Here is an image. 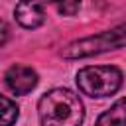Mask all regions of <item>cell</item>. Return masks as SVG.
<instances>
[{
	"label": "cell",
	"mask_w": 126,
	"mask_h": 126,
	"mask_svg": "<svg viewBox=\"0 0 126 126\" xmlns=\"http://www.w3.org/2000/svg\"><path fill=\"white\" fill-rule=\"evenodd\" d=\"M41 126H81L85 108L81 98L69 89H51L37 102Z\"/></svg>",
	"instance_id": "obj_1"
},
{
	"label": "cell",
	"mask_w": 126,
	"mask_h": 126,
	"mask_svg": "<svg viewBox=\"0 0 126 126\" xmlns=\"http://www.w3.org/2000/svg\"><path fill=\"white\" fill-rule=\"evenodd\" d=\"M122 85V73L110 65H96V67H83L77 73V87L83 94L89 96H110Z\"/></svg>",
	"instance_id": "obj_2"
},
{
	"label": "cell",
	"mask_w": 126,
	"mask_h": 126,
	"mask_svg": "<svg viewBox=\"0 0 126 126\" xmlns=\"http://www.w3.org/2000/svg\"><path fill=\"white\" fill-rule=\"evenodd\" d=\"M122 45H126V22L108 30V32H102L98 35H91V37H83L79 41H73L61 53L67 59H79V57L104 53L108 49H118Z\"/></svg>",
	"instance_id": "obj_3"
},
{
	"label": "cell",
	"mask_w": 126,
	"mask_h": 126,
	"mask_svg": "<svg viewBox=\"0 0 126 126\" xmlns=\"http://www.w3.org/2000/svg\"><path fill=\"white\" fill-rule=\"evenodd\" d=\"M6 87L16 94H28L37 85V73L26 65H12L4 75Z\"/></svg>",
	"instance_id": "obj_4"
},
{
	"label": "cell",
	"mask_w": 126,
	"mask_h": 126,
	"mask_svg": "<svg viewBox=\"0 0 126 126\" xmlns=\"http://www.w3.org/2000/svg\"><path fill=\"white\" fill-rule=\"evenodd\" d=\"M14 16L22 28L35 30L45 22V6L41 0H20L16 4Z\"/></svg>",
	"instance_id": "obj_5"
},
{
	"label": "cell",
	"mask_w": 126,
	"mask_h": 126,
	"mask_svg": "<svg viewBox=\"0 0 126 126\" xmlns=\"http://www.w3.org/2000/svg\"><path fill=\"white\" fill-rule=\"evenodd\" d=\"M94 126H126V96L118 98L106 112H102Z\"/></svg>",
	"instance_id": "obj_6"
},
{
	"label": "cell",
	"mask_w": 126,
	"mask_h": 126,
	"mask_svg": "<svg viewBox=\"0 0 126 126\" xmlns=\"http://www.w3.org/2000/svg\"><path fill=\"white\" fill-rule=\"evenodd\" d=\"M18 106L14 100H10L8 96L0 94V126H14L18 120Z\"/></svg>",
	"instance_id": "obj_7"
},
{
	"label": "cell",
	"mask_w": 126,
	"mask_h": 126,
	"mask_svg": "<svg viewBox=\"0 0 126 126\" xmlns=\"http://www.w3.org/2000/svg\"><path fill=\"white\" fill-rule=\"evenodd\" d=\"M55 8H57V12L59 14H63V16H73L77 10H79V6H81V0H49Z\"/></svg>",
	"instance_id": "obj_8"
},
{
	"label": "cell",
	"mask_w": 126,
	"mask_h": 126,
	"mask_svg": "<svg viewBox=\"0 0 126 126\" xmlns=\"http://www.w3.org/2000/svg\"><path fill=\"white\" fill-rule=\"evenodd\" d=\"M8 39H10V28L4 20H0V47H4Z\"/></svg>",
	"instance_id": "obj_9"
}]
</instances>
